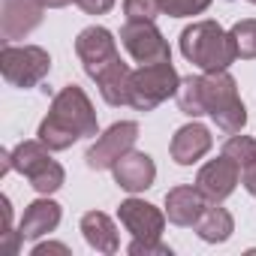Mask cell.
Instances as JSON below:
<instances>
[{"instance_id":"obj_1","label":"cell","mask_w":256,"mask_h":256,"mask_svg":"<svg viewBox=\"0 0 256 256\" xmlns=\"http://www.w3.org/2000/svg\"><path fill=\"white\" fill-rule=\"evenodd\" d=\"M36 136L52 151H66L78 139L100 136V124H96V112H94L90 96L78 84L60 88L54 94V100H52V108H48L46 120L40 124Z\"/></svg>"},{"instance_id":"obj_2","label":"cell","mask_w":256,"mask_h":256,"mask_svg":"<svg viewBox=\"0 0 256 256\" xmlns=\"http://www.w3.org/2000/svg\"><path fill=\"white\" fill-rule=\"evenodd\" d=\"M181 54L202 72H223L238 60L232 34L217 22H196L181 34Z\"/></svg>"},{"instance_id":"obj_3","label":"cell","mask_w":256,"mask_h":256,"mask_svg":"<svg viewBox=\"0 0 256 256\" xmlns=\"http://www.w3.org/2000/svg\"><path fill=\"white\" fill-rule=\"evenodd\" d=\"M202 82H205V112L217 124V130L226 133V136L241 133L247 126V108L238 96V84L229 76V70L205 72Z\"/></svg>"},{"instance_id":"obj_4","label":"cell","mask_w":256,"mask_h":256,"mask_svg":"<svg viewBox=\"0 0 256 256\" xmlns=\"http://www.w3.org/2000/svg\"><path fill=\"white\" fill-rule=\"evenodd\" d=\"M12 169L18 175H24L30 181V187L40 193V196H52L64 187L66 181V172L64 166L52 157V148L36 139V142H22L16 151H12Z\"/></svg>"},{"instance_id":"obj_5","label":"cell","mask_w":256,"mask_h":256,"mask_svg":"<svg viewBox=\"0 0 256 256\" xmlns=\"http://www.w3.org/2000/svg\"><path fill=\"white\" fill-rule=\"evenodd\" d=\"M178 88H181V76L172 66V60L139 66L130 76V106L136 112H154L169 96H175Z\"/></svg>"},{"instance_id":"obj_6","label":"cell","mask_w":256,"mask_h":256,"mask_svg":"<svg viewBox=\"0 0 256 256\" xmlns=\"http://www.w3.org/2000/svg\"><path fill=\"white\" fill-rule=\"evenodd\" d=\"M0 72H4L6 84H12L18 90H30L48 78L52 58L40 46H12L10 42L0 52Z\"/></svg>"},{"instance_id":"obj_7","label":"cell","mask_w":256,"mask_h":256,"mask_svg":"<svg viewBox=\"0 0 256 256\" xmlns=\"http://www.w3.org/2000/svg\"><path fill=\"white\" fill-rule=\"evenodd\" d=\"M139 139V124L136 120H120V124H112L102 136H96V142L88 148L84 154V163L88 169L94 172H106V169H114V163L130 154L133 145Z\"/></svg>"},{"instance_id":"obj_8","label":"cell","mask_w":256,"mask_h":256,"mask_svg":"<svg viewBox=\"0 0 256 256\" xmlns=\"http://www.w3.org/2000/svg\"><path fill=\"white\" fill-rule=\"evenodd\" d=\"M120 42L130 52V58L142 66L172 60V48H169V42L163 40V34L154 22H126L120 28Z\"/></svg>"},{"instance_id":"obj_9","label":"cell","mask_w":256,"mask_h":256,"mask_svg":"<svg viewBox=\"0 0 256 256\" xmlns=\"http://www.w3.org/2000/svg\"><path fill=\"white\" fill-rule=\"evenodd\" d=\"M76 54L90 78H96L100 72H106L112 64L120 60L118 42H114L112 30H106V28H84L76 40Z\"/></svg>"},{"instance_id":"obj_10","label":"cell","mask_w":256,"mask_h":256,"mask_svg":"<svg viewBox=\"0 0 256 256\" xmlns=\"http://www.w3.org/2000/svg\"><path fill=\"white\" fill-rule=\"evenodd\" d=\"M42 12H46L42 0H4L0 4V36H4V46L34 34L42 24Z\"/></svg>"},{"instance_id":"obj_11","label":"cell","mask_w":256,"mask_h":256,"mask_svg":"<svg viewBox=\"0 0 256 256\" xmlns=\"http://www.w3.org/2000/svg\"><path fill=\"white\" fill-rule=\"evenodd\" d=\"M118 217H120V226L130 232L133 238H139V241L163 238L166 214H163L157 205L145 202V199H126V202H120Z\"/></svg>"},{"instance_id":"obj_12","label":"cell","mask_w":256,"mask_h":256,"mask_svg":"<svg viewBox=\"0 0 256 256\" xmlns=\"http://www.w3.org/2000/svg\"><path fill=\"white\" fill-rule=\"evenodd\" d=\"M238 181H241V166H238L235 160H229L226 154L217 157V160H211V163H205V166L199 169V175H196V187L205 193L208 202H223V199H229V196L235 193Z\"/></svg>"},{"instance_id":"obj_13","label":"cell","mask_w":256,"mask_h":256,"mask_svg":"<svg viewBox=\"0 0 256 256\" xmlns=\"http://www.w3.org/2000/svg\"><path fill=\"white\" fill-rule=\"evenodd\" d=\"M114 184L126 193H145L154 187L157 181V166L148 154L142 151H130V154H124L118 163H114Z\"/></svg>"},{"instance_id":"obj_14","label":"cell","mask_w":256,"mask_h":256,"mask_svg":"<svg viewBox=\"0 0 256 256\" xmlns=\"http://www.w3.org/2000/svg\"><path fill=\"white\" fill-rule=\"evenodd\" d=\"M211 145H214L211 130L193 120V124L181 126V130L172 136L169 154H172V160H175L178 166H193V163H199V160L211 151Z\"/></svg>"},{"instance_id":"obj_15","label":"cell","mask_w":256,"mask_h":256,"mask_svg":"<svg viewBox=\"0 0 256 256\" xmlns=\"http://www.w3.org/2000/svg\"><path fill=\"white\" fill-rule=\"evenodd\" d=\"M205 208H208V199L199 187L181 184L166 193V217L175 226H196L199 217L205 214Z\"/></svg>"},{"instance_id":"obj_16","label":"cell","mask_w":256,"mask_h":256,"mask_svg":"<svg viewBox=\"0 0 256 256\" xmlns=\"http://www.w3.org/2000/svg\"><path fill=\"white\" fill-rule=\"evenodd\" d=\"M60 217H64V211L54 199H36L24 208V217H22L18 229H22L24 241H36V238L54 232L60 226Z\"/></svg>"},{"instance_id":"obj_17","label":"cell","mask_w":256,"mask_h":256,"mask_svg":"<svg viewBox=\"0 0 256 256\" xmlns=\"http://www.w3.org/2000/svg\"><path fill=\"white\" fill-rule=\"evenodd\" d=\"M82 235H84L88 247L96 250V253L112 256V253L120 250L118 226H114V220H112L108 214H102V211H88V214L82 217Z\"/></svg>"},{"instance_id":"obj_18","label":"cell","mask_w":256,"mask_h":256,"mask_svg":"<svg viewBox=\"0 0 256 256\" xmlns=\"http://www.w3.org/2000/svg\"><path fill=\"white\" fill-rule=\"evenodd\" d=\"M130 76H133V70L126 66L124 60H118L106 72H100L94 82H96L102 100L118 108V106H130Z\"/></svg>"},{"instance_id":"obj_19","label":"cell","mask_w":256,"mask_h":256,"mask_svg":"<svg viewBox=\"0 0 256 256\" xmlns=\"http://www.w3.org/2000/svg\"><path fill=\"white\" fill-rule=\"evenodd\" d=\"M193 229H196V235H199L205 244H223V241L232 238L235 220H232V214H229L226 208H220V202H211Z\"/></svg>"},{"instance_id":"obj_20","label":"cell","mask_w":256,"mask_h":256,"mask_svg":"<svg viewBox=\"0 0 256 256\" xmlns=\"http://www.w3.org/2000/svg\"><path fill=\"white\" fill-rule=\"evenodd\" d=\"M178 108H181V114H187V118H202V114H208L205 112V82H202V76H187V78H181V88H178Z\"/></svg>"},{"instance_id":"obj_21","label":"cell","mask_w":256,"mask_h":256,"mask_svg":"<svg viewBox=\"0 0 256 256\" xmlns=\"http://www.w3.org/2000/svg\"><path fill=\"white\" fill-rule=\"evenodd\" d=\"M229 34H232V40H235L238 58H241V60H256V18L238 22Z\"/></svg>"},{"instance_id":"obj_22","label":"cell","mask_w":256,"mask_h":256,"mask_svg":"<svg viewBox=\"0 0 256 256\" xmlns=\"http://www.w3.org/2000/svg\"><path fill=\"white\" fill-rule=\"evenodd\" d=\"M223 154L229 157V160H235L238 166H241V172L247 169V166H253L256 163V139H250V136H232L226 145H223Z\"/></svg>"},{"instance_id":"obj_23","label":"cell","mask_w":256,"mask_h":256,"mask_svg":"<svg viewBox=\"0 0 256 256\" xmlns=\"http://www.w3.org/2000/svg\"><path fill=\"white\" fill-rule=\"evenodd\" d=\"M157 4L169 18H193L211 6V0H157Z\"/></svg>"},{"instance_id":"obj_24","label":"cell","mask_w":256,"mask_h":256,"mask_svg":"<svg viewBox=\"0 0 256 256\" xmlns=\"http://www.w3.org/2000/svg\"><path fill=\"white\" fill-rule=\"evenodd\" d=\"M160 4L157 0H124V16L126 22H154L160 16Z\"/></svg>"},{"instance_id":"obj_25","label":"cell","mask_w":256,"mask_h":256,"mask_svg":"<svg viewBox=\"0 0 256 256\" xmlns=\"http://www.w3.org/2000/svg\"><path fill=\"white\" fill-rule=\"evenodd\" d=\"M126 253H130V256H172V247L163 244L160 238H154V241H139V238H133V244L126 247Z\"/></svg>"},{"instance_id":"obj_26","label":"cell","mask_w":256,"mask_h":256,"mask_svg":"<svg viewBox=\"0 0 256 256\" xmlns=\"http://www.w3.org/2000/svg\"><path fill=\"white\" fill-rule=\"evenodd\" d=\"M114 4L118 0H76V6L88 16H106V12H112Z\"/></svg>"},{"instance_id":"obj_27","label":"cell","mask_w":256,"mask_h":256,"mask_svg":"<svg viewBox=\"0 0 256 256\" xmlns=\"http://www.w3.org/2000/svg\"><path fill=\"white\" fill-rule=\"evenodd\" d=\"M22 241H24L22 229H18V232H16V229H10V232H0V250H4L6 256H18V247H22Z\"/></svg>"},{"instance_id":"obj_28","label":"cell","mask_w":256,"mask_h":256,"mask_svg":"<svg viewBox=\"0 0 256 256\" xmlns=\"http://www.w3.org/2000/svg\"><path fill=\"white\" fill-rule=\"evenodd\" d=\"M0 217H4L0 232H10L12 229V205H10V196H0Z\"/></svg>"},{"instance_id":"obj_29","label":"cell","mask_w":256,"mask_h":256,"mask_svg":"<svg viewBox=\"0 0 256 256\" xmlns=\"http://www.w3.org/2000/svg\"><path fill=\"white\" fill-rule=\"evenodd\" d=\"M46 253H64V256H70V247L66 244H36L34 247V256H46Z\"/></svg>"},{"instance_id":"obj_30","label":"cell","mask_w":256,"mask_h":256,"mask_svg":"<svg viewBox=\"0 0 256 256\" xmlns=\"http://www.w3.org/2000/svg\"><path fill=\"white\" fill-rule=\"evenodd\" d=\"M241 184H244V190H247V193H253V196H256V163H253V166H247V169L241 172Z\"/></svg>"},{"instance_id":"obj_31","label":"cell","mask_w":256,"mask_h":256,"mask_svg":"<svg viewBox=\"0 0 256 256\" xmlns=\"http://www.w3.org/2000/svg\"><path fill=\"white\" fill-rule=\"evenodd\" d=\"M70 4H76V0H42L46 10H64V6H70Z\"/></svg>"},{"instance_id":"obj_32","label":"cell","mask_w":256,"mask_h":256,"mask_svg":"<svg viewBox=\"0 0 256 256\" xmlns=\"http://www.w3.org/2000/svg\"><path fill=\"white\" fill-rule=\"evenodd\" d=\"M247 4H253V6H256V0H247Z\"/></svg>"}]
</instances>
